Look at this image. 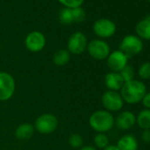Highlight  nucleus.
Masks as SVG:
<instances>
[{
    "instance_id": "nucleus-1",
    "label": "nucleus",
    "mask_w": 150,
    "mask_h": 150,
    "mask_svg": "<svg viewBox=\"0 0 150 150\" xmlns=\"http://www.w3.org/2000/svg\"><path fill=\"white\" fill-rule=\"evenodd\" d=\"M146 93V87L143 81L132 80L125 82L120 89V95L125 103L128 104H137L141 103L144 96Z\"/></svg>"
},
{
    "instance_id": "nucleus-2",
    "label": "nucleus",
    "mask_w": 150,
    "mask_h": 150,
    "mask_svg": "<svg viewBox=\"0 0 150 150\" xmlns=\"http://www.w3.org/2000/svg\"><path fill=\"white\" fill-rule=\"evenodd\" d=\"M115 125V118L113 115L108 110L95 111L89 117L90 127L101 133H105L110 131Z\"/></svg>"
},
{
    "instance_id": "nucleus-3",
    "label": "nucleus",
    "mask_w": 150,
    "mask_h": 150,
    "mask_svg": "<svg viewBox=\"0 0 150 150\" xmlns=\"http://www.w3.org/2000/svg\"><path fill=\"white\" fill-rule=\"evenodd\" d=\"M143 50V42L136 35H128L125 36L119 45V50L125 53L128 58L139 54Z\"/></svg>"
},
{
    "instance_id": "nucleus-4",
    "label": "nucleus",
    "mask_w": 150,
    "mask_h": 150,
    "mask_svg": "<svg viewBox=\"0 0 150 150\" xmlns=\"http://www.w3.org/2000/svg\"><path fill=\"white\" fill-rule=\"evenodd\" d=\"M87 50L88 54L96 60H104L107 59L110 53V45L103 40L96 39L88 43Z\"/></svg>"
},
{
    "instance_id": "nucleus-5",
    "label": "nucleus",
    "mask_w": 150,
    "mask_h": 150,
    "mask_svg": "<svg viewBox=\"0 0 150 150\" xmlns=\"http://www.w3.org/2000/svg\"><path fill=\"white\" fill-rule=\"evenodd\" d=\"M15 92V81L11 74L0 71V101L11 99Z\"/></svg>"
},
{
    "instance_id": "nucleus-6",
    "label": "nucleus",
    "mask_w": 150,
    "mask_h": 150,
    "mask_svg": "<svg viewBox=\"0 0 150 150\" xmlns=\"http://www.w3.org/2000/svg\"><path fill=\"white\" fill-rule=\"evenodd\" d=\"M102 103L106 110L110 112L119 111L124 107V100L120 93L108 90L102 96Z\"/></svg>"
},
{
    "instance_id": "nucleus-7",
    "label": "nucleus",
    "mask_w": 150,
    "mask_h": 150,
    "mask_svg": "<svg viewBox=\"0 0 150 150\" xmlns=\"http://www.w3.org/2000/svg\"><path fill=\"white\" fill-rule=\"evenodd\" d=\"M58 125L57 118L52 114H42L37 117L35 123V129L42 134H50L53 132Z\"/></svg>"
},
{
    "instance_id": "nucleus-8",
    "label": "nucleus",
    "mask_w": 150,
    "mask_h": 150,
    "mask_svg": "<svg viewBox=\"0 0 150 150\" xmlns=\"http://www.w3.org/2000/svg\"><path fill=\"white\" fill-rule=\"evenodd\" d=\"M68 51L74 55L83 53L88 47V40L86 35L81 32H75L71 35L67 42Z\"/></svg>"
},
{
    "instance_id": "nucleus-9",
    "label": "nucleus",
    "mask_w": 150,
    "mask_h": 150,
    "mask_svg": "<svg viewBox=\"0 0 150 150\" xmlns=\"http://www.w3.org/2000/svg\"><path fill=\"white\" fill-rule=\"evenodd\" d=\"M95 34L100 38H110L113 36L117 31L116 24L109 19H99L93 26Z\"/></svg>"
},
{
    "instance_id": "nucleus-10",
    "label": "nucleus",
    "mask_w": 150,
    "mask_h": 150,
    "mask_svg": "<svg viewBox=\"0 0 150 150\" xmlns=\"http://www.w3.org/2000/svg\"><path fill=\"white\" fill-rule=\"evenodd\" d=\"M128 57L121 50H114L110 52L107 57V65L111 71L119 72L128 64Z\"/></svg>"
},
{
    "instance_id": "nucleus-11",
    "label": "nucleus",
    "mask_w": 150,
    "mask_h": 150,
    "mask_svg": "<svg viewBox=\"0 0 150 150\" xmlns=\"http://www.w3.org/2000/svg\"><path fill=\"white\" fill-rule=\"evenodd\" d=\"M46 44V39L43 34L39 31H33L29 33L25 39V45L31 52L41 51Z\"/></svg>"
},
{
    "instance_id": "nucleus-12",
    "label": "nucleus",
    "mask_w": 150,
    "mask_h": 150,
    "mask_svg": "<svg viewBox=\"0 0 150 150\" xmlns=\"http://www.w3.org/2000/svg\"><path fill=\"white\" fill-rule=\"evenodd\" d=\"M136 124V116L130 110H125L117 115L115 119V125L122 131H128L132 129Z\"/></svg>"
},
{
    "instance_id": "nucleus-13",
    "label": "nucleus",
    "mask_w": 150,
    "mask_h": 150,
    "mask_svg": "<svg viewBox=\"0 0 150 150\" xmlns=\"http://www.w3.org/2000/svg\"><path fill=\"white\" fill-rule=\"evenodd\" d=\"M104 84L109 90L117 92L122 88L125 81L119 72L110 71L104 77Z\"/></svg>"
},
{
    "instance_id": "nucleus-14",
    "label": "nucleus",
    "mask_w": 150,
    "mask_h": 150,
    "mask_svg": "<svg viewBox=\"0 0 150 150\" xmlns=\"http://www.w3.org/2000/svg\"><path fill=\"white\" fill-rule=\"evenodd\" d=\"M117 146L119 150H138L139 142L132 134H125L118 139Z\"/></svg>"
},
{
    "instance_id": "nucleus-15",
    "label": "nucleus",
    "mask_w": 150,
    "mask_h": 150,
    "mask_svg": "<svg viewBox=\"0 0 150 150\" xmlns=\"http://www.w3.org/2000/svg\"><path fill=\"white\" fill-rule=\"evenodd\" d=\"M136 35L141 40H150V16L139 21L135 26Z\"/></svg>"
},
{
    "instance_id": "nucleus-16",
    "label": "nucleus",
    "mask_w": 150,
    "mask_h": 150,
    "mask_svg": "<svg viewBox=\"0 0 150 150\" xmlns=\"http://www.w3.org/2000/svg\"><path fill=\"white\" fill-rule=\"evenodd\" d=\"M35 132V126L31 124H21L15 130V136L17 139L24 140L30 139Z\"/></svg>"
},
{
    "instance_id": "nucleus-17",
    "label": "nucleus",
    "mask_w": 150,
    "mask_h": 150,
    "mask_svg": "<svg viewBox=\"0 0 150 150\" xmlns=\"http://www.w3.org/2000/svg\"><path fill=\"white\" fill-rule=\"evenodd\" d=\"M136 124L142 130H150V110H142L136 116Z\"/></svg>"
},
{
    "instance_id": "nucleus-18",
    "label": "nucleus",
    "mask_w": 150,
    "mask_h": 150,
    "mask_svg": "<svg viewBox=\"0 0 150 150\" xmlns=\"http://www.w3.org/2000/svg\"><path fill=\"white\" fill-rule=\"evenodd\" d=\"M70 52L66 50H59L53 56V62L57 66H63L70 61Z\"/></svg>"
},
{
    "instance_id": "nucleus-19",
    "label": "nucleus",
    "mask_w": 150,
    "mask_h": 150,
    "mask_svg": "<svg viewBox=\"0 0 150 150\" xmlns=\"http://www.w3.org/2000/svg\"><path fill=\"white\" fill-rule=\"evenodd\" d=\"M94 143L96 145V146L97 148L100 149H104L105 147H107L110 144V139L108 138V136L105 133H101L98 132L95 138H94Z\"/></svg>"
},
{
    "instance_id": "nucleus-20",
    "label": "nucleus",
    "mask_w": 150,
    "mask_h": 150,
    "mask_svg": "<svg viewBox=\"0 0 150 150\" xmlns=\"http://www.w3.org/2000/svg\"><path fill=\"white\" fill-rule=\"evenodd\" d=\"M139 77L143 81L150 80V61L143 62L138 69Z\"/></svg>"
},
{
    "instance_id": "nucleus-21",
    "label": "nucleus",
    "mask_w": 150,
    "mask_h": 150,
    "mask_svg": "<svg viewBox=\"0 0 150 150\" xmlns=\"http://www.w3.org/2000/svg\"><path fill=\"white\" fill-rule=\"evenodd\" d=\"M59 21L62 24H64V25H69V24L73 23L71 9L66 8V7L62 9L59 13Z\"/></svg>"
},
{
    "instance_id": "nucleus-22",
    "label": "nucleus",
    "mask_w": 150,
    "mask_h": 150,
    "mask_svg": "<svg viewBox=\"0 0 150 150\" xmlns=\"http://www.w3.org/2000/svg\"><path fill=\"white\" fill-rule=\"evenodd\" d=\"M122 79L124 80L125 82H128L131 81L132 80H134L135 77V71L133 69L132 66H131L130 64H127L126 66H125L120 71H119Z\"/></svg>"
},
{
    "instance_id": "nucleus-23",
    "label": "nucleus",
    "mask_w": 150,
    "mask_h": 150,
    "mask_svg": "<svg viewBox=\"0 0 150 150\" xmlns=\"http://www.w3.org/2000/svg\"><path fill=\"white\" fill-rule=\"evenodd\" d=\"M71 12H72L73 22L81 23V22L85 21V19H86V12L81 6L71 9Z\"/></svg>"
},
{
    "instance_id": "nucleus-24",
    "label": "nucleus",
    "mask_w": 150,
    "mask_h": 150,
    "mask_svg": "<svg viewBox=\"0 0 150 150\" xmlns=\"http://www.w3.org/2000/svg\"><path fill=\"white\" fill-rule=\"evenodd\" d=\"M69 145L73 148H80L83 145V139L78 133H73L69 137Z\"/></svg>"
},
{
    "instance_id": "nucleus-25",
    "label": "nucleus",
    "mask_w": 150,
    "mask_h": 150,
    "mask_svg": "<svg viewBox=\"0 0 150 150\" xmlns=\"http://www.w3.org/2000/svg\"><path fill=\"white\" fill-rule=\"evenodd\" d=\"M84 1L85 0H58V2L62 4L64 7L70 9L81 7Z\"/></svg>"
},
{
    "instance_id": "nucleus-26",
    "label": "nucleus",
    "mask_w": 150,
    "mask_h": 150,
    "mask_svg": "<svg viewBox=\"0 0 150 150\" xmlns=\"http://www.w3.org/2000/svg\"><path fill=\"white\" fill-rule=\"evenodd\" d=\"M141 103L145 107V109L150 110V92L146 93V95L144 96V97L141 101Z\"/></svg>"
},
{
    "instance_id": "nucleus-27",
    "label": "nucleus",
    "mask_w": 150,
    "mask_h": 150,
    "mask_svg": "<svg viewBox=\"0 0 150 150\" xmlns=\"http://www.w3.org/2000/svg\"><path fill=\"white\" fill-rule=\"evenodd\" d=\"M141 140L146 143H150V130H143L141 132Z\"/></svg>"
},
{
    "instance_id": "nucleus-28",
    "label": "nucleus",
    "mask_w": 150,
    "mask_h": 150,
    "mask_svg": "<svg viewBox=\"0 0 150 150\" xmlns=\"http://www.w3.org/2000/svg\"><path fill=\"white\" fill-rule=\"evenodd\" d=\"M103 150H119V149H118V147H117V146H115V145H109L107 147H105V148L103 149Z\"/></svg>"
},
{
    "instance_id": "nucleus-29",
    "label": "nucleus",
    "mask_w": 150,
    "mask_h": 150,
    "mask_svg": "<svg viewBox=\"0 0 150 150\" xmlns=\"http://www.w3.org/2000/svg\"><path fill=\"white\" fill-rule=\"evenodd\" d=\"M80 150H97L96 147L92 146H85L83 147H81Z\"/></svg>"
},
{
    "instance_id": "nucleus-30",
    "label": "nucleus",
    "mask_w": 150,
    "mask_h": 150,
    "mask_svg": "<svg viewBox=\"0 0 150 150\" xmlns=\"http://www.w3.org/2000/svg\"><path fill=\"white\" fill-rule=\"evenodd\" d=\"M148 2H149V3H150V0H148Z\"/></svg>"
}]
</instances>
